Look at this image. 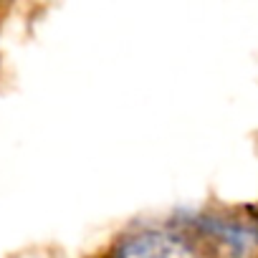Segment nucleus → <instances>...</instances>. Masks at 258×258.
<instances>
[{
  "instance_id": "obj_1",
  "label": "nucleus",
  "mask_w": 258,
  "mask_h": 258,
  "mask_svg": "<svg viewBox=\"0 0 258 258\" xmlns=\"http://www.w3.org/2000/svg\"><path fill=\"white\" fill-rule=\"evenodd\" d=\"M177 228L205 258H248L258 250V218L253 213H195Z\"/></svg>"
},
{
  "instance_id": "obj_2",
  "label": "nucleus",
  "mask_w": 258,
  "mask_h": 258,
  "mask_svg": "<svg viewBox=\"0 0 258 258\" xmlns=\"http://www.w3.org/2000/svg\"><path fill=\"white\" fill-rule=\"evenodd\" d=\"M106 258H205L185 230L177 225L167 228H140L121 235Z\"/></svg>"
}]
</instances>
